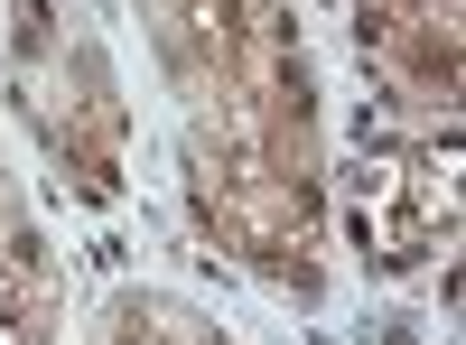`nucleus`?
Segmentation results:
<instances>
[{
  "label": "nucleus",
  "instance_id": "nucleus-1",
  "mask_svg": "<svg viewBox=\"0 0 466 345\" xmlns=\"http://www.w3.org/2000/svg\"><path fill=\"white\" fill-rule=\"evenodd\" d=\"M0 345H19V327H10V318H0Z\"/></svg>",
  "mask_w": 466,
  "mask_h": 345
},
{
  "label": "nucleus",
  "instance_id": "nucleus-2",
  "mask_svg": "<svg viewBox=\"0 0 466 345\" xmlns=\"http://www.w3.org/2000/svg\"><path fill=\"white\" fill-rule=\"evenodd\" d=\"M0 289H10V280H0Z\"/></svg>",
  "mask_w": 466,
  "mask_h": 345
}]
</instances>
